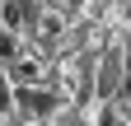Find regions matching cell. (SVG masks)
Masks as SVG:
<instances>
[{"instance_id":"obj_1","label":"cell","mask_w":131,"mask_h":126,"mask_svg":"<svg viewBox=\"0 0 131 126\" xmlns=\"http://www.w3.org/2000/svg\"><path fill=\"white\" fill-rule=\"evenodd\" d=\"M14 103L28 107V112H52V93H38V89H19V93H14Z\"/></svg>"},{"instance_id":"obj_2","label":"cell","mask_w":131,"mask_h":126,"mask_svg":"<svg viewBox=\"0 0 131 126\" xmlns=\"http://www.w3.org/2000/svg\"><path fill=\"white\" fill-rule=\"evenodd\" d=\"M14 52H19V42H14V33H0V61H14Z\"/></svg>"},{"instance_id":"obj_3","label":"cell","mask_w":131,"mask_h":126,"mask_svg":"<svg viewBox=\"0 0 131 126\" xmlns=\"http://www.w3.org/2000/svg\"><path fill=\"white\" fill-rule=\"evenodd\" d=\"M14 103V93H9V70L0 66V107H9Z\"/></svg>"},{"instance_id":"obj_4","label":"cell","mask_w":131,"mask_h":126,"mask_svg":"<svg viewBox=\"0 0 131 126\" xmlns=\"http://www.w3.org/2000/svg\"><path fill=\"white\" fill-rule=\"evenodd\" d=\"M122 98H131V75H126V80H122Z\"/></svg>"},{"instance_id":"obj_5","label":"cell","mask_w":131,"mask_h":126,"mask_svg":"<svg viewBox=\"0 0 131 126\" xmlns=\"http://www.w3.org/2000/svg\"><path fill=\"white\" fill-rule=\"evenodd\" d=\"M126 19H131V5H126Z\"/></svg>"},{"instance_id":"obj_6","label":"cell","mask_w":131,"mask_h":126,"mask_svg":"<svg viewBox=\"0 0 131 126\" xmlns=\"http://www.w3.org/2000/svg\"><path fill=\"white\" fill-rule=\"evenodd\" d=\"M126 70H131V56H126Z\"/></svg>"}]
</instances>
